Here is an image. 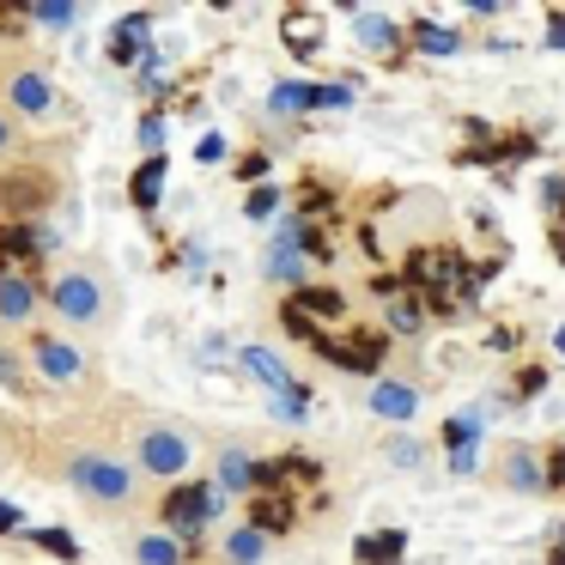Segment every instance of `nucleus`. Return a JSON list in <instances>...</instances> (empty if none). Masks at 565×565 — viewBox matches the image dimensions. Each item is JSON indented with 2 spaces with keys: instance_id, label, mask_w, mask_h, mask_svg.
<instances>
[{
  "instance_id": "f257e3e1",
  "label": "nucleus",
  "mask_w": 565,
  "mask_h": 565,
  "mask_svg": "<svg viewBox=\"0 0 565 565\" xmlns=\"http://www.w3.org/2000/svg\"><path fill=\"white\" fill-rule=\"evenodd\" d=\"M220 516H225V492L213 487V480L171 487V492H164V504H159V529H164V535H177L183 547H195V541L207 535Z\"/></svg>"
},
{
  "instance_id": "f03ea898",
  "label": "nucleus",
  "mask_w": 565,
  "mask_h": 565,
  "mask_svg": "<svg viewBox=\"0 0 565 565\" xmlns=\"http://www.w3.org/2000/svg\"><path fill=\"white\" fill-rule=\"evenodd\" d=\"M67 487L86 504H128L135 499V468H128L122 456L79 450V456H67Z\"/></svg>"
},
{
  "instance_id": "7ed1b4c3",
  "label": "nucleus",
  "mask_w": 565,
  "mask_h": 565,
  "mask_svg": "<svg viewBox=\"0 0 565 565\" xmlns=\"http://www.w3.org/2000/svg\"><path fill=\"white\" fill-rule=\"evenodd\" d=\"M43 298H50V310H55L62 322H74V329H98L104 310H110V305H104V280H98L92 268H67Z\"/></svg>"
},
{
  "instance_id": "20e7f679",
  "label": "nucleus",
  "mask_w": 565,
  "mask_h": 565,
  "mask_svg": "<svg viewBox=\"0 0 565 565\" xmlns=\"http://www.w3.org/2000/svg\"><path fill=\"white\" fill-rule=\"evenodd\" d=\"M310 353L329 359V365H341V371H365V377H377L390 341H383L377 329H347V334H329V329H322L317 341H310Z\"/></svg>"
},
{
  "instance_id": "39448f33",
  "label": "nucleus",
  "mask_w": 565,
  "mask_h": 565,
  "mask_svg": "<svg viewBox=\"0 0 565 565\" xmlns=\"http://www.w3.org/2000/svg\"><path fill=\"white\" fill-rule=\"evenodd\" d=\"M183 468H189V438L177 426H140L135 431V475L177 480Z\"/></svg>"
},
{
  "instance_id": "423d86ee",
  "label": "nucleus",
  "mask_w": 565,
  "mask_h": 565,
  "mask_svg": "<svg viewBox=\"0 0 565 565\" xmlns=\"http://www.w3.org/2000/svg\"><path fill=\"white\" fill-rule=\"evenodd\" d=\"M31 359H38V371L50 383H79L86 377V353H79L74 341H62V334H31Z\"/></svg>"
},
{
  "instance_id": "0eeeda50",
  "label": "nucleus",
  "mask_w": 565,
  "mask_h": 565,
  "mask_svg": "<svg viewBox=\"0 0 565 565\" xmlns=\"http://www.w3.org/2000/svg\"><path fill=\"white\" fill-rule=\"evenodd\" d=\"M38 310H43L38 280H31V274H19V268H0V329H25Z\"/></svg>"
},
{
  "instance_id": "6e6552de",
  "label": "nucleus",
  "mask_w": 565,
  "mask_h": 565,
  "mask_svg": "<svg viewBox=\"0 0 565 565\" xmlns=\"http://www.w3.org/2000/svg\"><path fill=\"white\" fill-rule=\"evenodd\" d=\"M237 371H244V377H256L262 383V395H286V390H298V377L292 371H286V359L274 353V347H237Z\"/></svg>"
},
{
  "instance_id": "1a4fd4ad",
  "label": "nucleus",
  "mask_w": 565,
  "mask_h": 565,
  "mask_svg": "<svg viewBox=\"0 0 565 565\" xmlns=\"http://www.w3.org/2000/svg\"><path fill=\"white\" fill-rule=\"evenodd\" d=\"M7 104H13L19 116H50L55 110V79L43 74V67H19V74L7 79Z\"/></svg>"
},
{
  "instance_id": "9d476101",
  "label": "nucleus",
  "mask_w": 565,
  "mask_h": 565,
  "mask_svg": "<svg viewBox=\"0 0 565 565\" xmlns=\"http://www.w3.org/2000/svg\"><path fill=\"white\" fill-rule=\"evenodd\" d=\"M147 38H152V13H122V19H116V31H110V43H104V55H110L116 67H135L140 55L152 50Z\"/></svg>"
},
{
  "instance_id": "9b49d317",
  "label": "nucleus",
  "mask_w": 565,
  "mask_h": 565,
  "mask_svg": "<svg viewBox=\"0 0 565 565\" xmlns=\"http://www.w3.org/2000/svg\"><path fill=\"white\" fill-rule=\"evenodd\" d=\"M365 407L377 419H414L419 414V390H414V383H395V377H377V383H371V395H365Z\"/></svg>"
},
{
  "instance_id": "f8f14e48",
  "label": "nucleus",
  "mask_w": 565,
  "mask_h": 565,
  "mask_svg": "<svg viewBox=\"0 0 565 565\" xmlns=\"http://www.w3.org/2000/svg\"><path fill=\"white\" fill-rule=\"evenodd\" d=\"M292 523H298L292 492H256V504H249V529H256L262 541H268V535H286Z\"/></svg>"
},
{
  "instance_id": "ddd939ff",
  "label": "nucleus",
  "mask_w": 565,
  "mask_h": 565,
  "mask_svg": "<svg viewBox=\"0 0 565 565\" xmlns=\"http://www.w3.org/2000/svg\"><path fill=\"white\" fill-rule=\"evenodd\" d=\"M353 38L365 43L371 55H395V50H402V25H395L390 13H377V7H359V13H353Z\"/></svg>"
},
{
  "instance_id": "4468645a",
  "label": "nucleus",
  "mask_w": 565,
  "mask_h": 565,
  "mask_svg": "<svg viewBox=\"0 0 565 565\" xmlns=\"http://www.w3.org/2000/svg\"><path fill=\"white\" fill-rule=\"evenodd\" d=\"M213 487L232 499V492H256V456L237 450V444H225L220 462H213Z\"/></svg>"
},
{
  "instance_id": "2eb2a0df",
  "label": "nucleus",
  "mask_w": 565,
  "mask_h": 565,
  "mask_svg": "<svg viewBox=\"0 0 565 565\" xmlns=\"http://www.w3.org/2000/svg\"><path fill=\"white\" fill-rule=\"evenodd\" d=\"M50 195H55V189H50V177H38V171L7 177V183H0V207H7V213H19V220H25V213H38Z\"/></svg>"
},
{
  "instance_id": "dca6fc26",
  "label": "nucleus",
  "mask_w": 565,
  "mask_h": 565,
  "mask_svg": "<svg viewBox=\"0 0 565 565\" xmlns=\"http://www.w3.org/2000/svg\"><path fill=\"white\" fill-rule=\"evenodd\" d=\"M286 305L298 310V317H310L322 329V322H334V317H347V298L334 292V286H298L292 298H286Z\"/></svg>"
},
{
  "instance_id": "f3484780",
  "label": "nucleus",
  "mask_w": 565,
  "mask_h": 565,
  "mask_svg": "<svg viewBox=\"0 0 565 565\" xmlns=\"http://www.w3.org/2000/svg\"><path fill=\"white\" fill-rule=\"evenodd\" d=\"M164 183H171V159H147L135 171V183H128V201H135L140 213H152V207H159V195H164Z\"/></svg>"
},
{
  "instance_id": "a211bd4d",
  "label": "nucleus",
  "mask_w": 565,
  "mask_h": 565,
  "mask_svg": "<svg viewBox=\"0 0 565 565\" xmlns=\"http://www.w3.org/2000/svg\"><path fill=\"white\" fill-rule=\"evenodd\" d=\"M407 553V529H383V535H359L353 559L359 565H402Z\"/></svg>"
},
{
  "instance_id": "6ab92c4d",
  "label": "nucleus",
  "mask_w": 565,
  "mask_h": 565,
  "mask_svg": "<svg viewBox=\"0 0 565 565\" xmlns=\"http://www.w3.org/2000/svg\"><path fill=\"white\" fill-rule=\"evenodd\" d=\"M280 38H286V50H292V55H305V62H310V55L322 50V19L317 13H286L280 19Z\"/></svg>"
},
{
  "instance_id": "aec40b11",
  "label": "nucleus",
  "mask_w": 565,
  "mask_h": 565,
  "mask_svg": "<svg viewBox=\"0 0 565 565\" xmlns=\"http://www.w3.org/2000/svg\"><path fill=\"white\" fill-rule=\"evenodd\" d=\"M262 274H268V280H280V286H305L310 280V262L298 256V249H286V244H268V256H262Z\"/></svg>"
},
{
  "instance_id": "412c9836",
  "label": "nucleus",
  "mask_w": 565,
  "mask_h": 565,
  "mask_svg": "<svg viewBox=\"0 0 565 565\" xmlns=\"http://www.w3.org/2000/svg\"><path fill=\"white\" fill-rule=\"evenodd\" d=\"M189 547L177 535H164V529H147V535L135 541V565H183Z\"/></svg>"
},
{
  "instance_id": "4be33fe9",
  "label": "nucleus",
  "mask_w": 565,
  "mask_h": 565,
  "mask_svg": "<svg viewBox=\"0 0 565 565\" xmlns=\"http://www.w3.org/2000/svg\"><path fill=\"white\" fill-rule=\"evenodd\" d=\"M402 43H414L419 55H456V50H462V38H456V31H444V25H431V19H414Z\"/></svg>"
},
{
  "instance_id": "5701e85b",
  "label": "nucleus",
  "mask_w": 565,
  "mask_h": 565,
  "mask_svg": "<svg viewBox=\"0 0 565 565\" xmlns=\"http://www.w3.org/2000/svg\"><path fill=\"white\" fill-rule=\"evenodd\" d=\"M164 74H171V50H164V43H152V50L135 62V92H140V98H159Z\"/></svg>"
},
{
  "instance_id": "b1692460",
  "label": "nucleus",
  "mask_w": 565,
  "mask_h": 565,
  "mask_svg": "<svg viewBox=\"0 0 565 565\" xmlns=\"http://www.w3.org/2000/svg\"><path fill=\"white\" fill-rule=\"evenodd\" d=\"M383 317H390L395 334H419V329H426V310H419V298L407 292V286L395 298H383Z\"/></svg>"
},
{
  "instance_id": "393cba45",
  "label": "nucleus",
  "mask_w": 565,
  "mask_h": 565,
  "mask_svg": "<svg viewBox=\"0 0 565 565\" xmlns=\"http://www.w3.org/2000/svg\"><path fill=\"white\" fill-rule=\"evenodd\" d=\"M310 86H317V79H280V86L268 92V110L274 116H305L310 110Z\"/></svg>"
},
{
  "instance_id": "a878e982",
  "label": "nucleus",
  "mask_w": 565,
  "mask_h": 565,
  "mask_svg": "<svg viewBox=\"0 0 565 565\" xmlns=\"http://www.w3.org/2000/svg\"><path fill=\"white\" fill-rule=\"evenodd\" d=\"M25 535H31V547H43L50 559H62V565H79V541L67 535V529L43 523V529H25Z\"/></svg>"
},
{
  "instance_id": "bb28decb",
  "label": "nucleus",
  "mask_w": 565,
  "mask_h": 565,
  "mask_svg": "<svg viewBox=\"0 0 565 565\" xmlns=\"http://www.w3.org/2000/svg\"><path fill=\"white\" fill-rule=\"evenodd\" d=\"M225 559H232V565H262V559H268V541L244 523V529H232V535H225Z\"/></svg>"
},
{
  "instance_id": "cd10ccee",
  "label": "nucleus",
  "mask_w": 565,
  "mask_h": 565,
  "mask_svg": "<svg viewBox=\"0 0 565 565\" xmlns=\"http://www.w3.org/2000/svg\"><path fill=\"white\" fill-rule=\"evenodd\" d=\"M280 183H256L244 195V220H256V225H268V220H280Z\"/></svg>"
},
{
  "instance_id": "c85d7f7f",
  "label": "nucleus",
  "mask_w": 565,
  "mask_h": 565,
  "mask_svg": "<svg viewBox=\"0 0 565 565\" xmlns=\"http://www.w3.org/2000/svg\"><path fill=\"white\" fill-rule=\"evenodd\" d=\"M504 480H511V492H541V462L529 450H511L504 456Z\"/></svg>"
},
{
  "instance_id": "c756f323",
  "label": "nucleus",
  "mask_w": 565,
  "mask_h": 565,
  "mask_svg": "<svg viewBox=\"0 0 565 565\" xmlns=\"http://www.w3.org/2000/svg\"><path fill=\"white\" fill-rule=\"evenodd\" d=\"M25 25H43V31H74L79 25V7H19Z\"/></svg>"
},
{
  "instance_id": "7c9ffc66",
  "label": "nucleus",
  "mask_w": 565,
  "mask_h": 565,
  "mask_svg": "<svg viewBox=\"0 0 565 565\" xmlns=\"http://www.w3.org/2000/svg\"><path fill=\"white\" fill-rule=\"evenodd\" d=\"M268 407L286 419V426H305V419H310V395H305V383H298V390H286V395H268Z\"/></svg>"
},
{
  "instance_id": "2f4dec72",
  "label": "nucleus",
  "mask_w": 565,
  "mask_h": 565,
  "mask_svg": "<svg viewBox=\"0 0 565 565\" xmlns=\"http://www.w3.org/2000/svg\"><path fill=\"white\" fill-rule=\"evenodd\" d=\"M164 140H171V122H164L159 110H147L140 116V152H147V159H164Z\"/></svg>"
},
{
  "instance_id": "473e14b6",
  "label": "nucleus",
  "mask_w": 565,
  "mask_h": 565,
  "mask_svg": "<svg viewBox=\"0 0 565 565\" xmlns=\"http://www.w3.org/2000/svg\"><path fill=\"white\" fill-rule=\"evenodd\" d=\"M195 159L201 164H225V159H232V140H225L220 128H207V135L195 140Z\"/></svg>"
},
{
  "instance_id": "72a5a7b5",
  "label": "nucleus",
  "mask_w": 565,
  "mask_h": 565,
  "mask_svg": "<svg viewBox=\"0 0 565 565\" xmlns=\"http://www.w3.org/2000/svg\"><path fill=\"white\" fill-rule=\"evenodd\" d=\"M353 86H310V110H347Z\"/></svg>"
},
{
  "instance_id": "f704fd0d",
  "label": "nucleus",
  "mask_w": 565,
  "mask_h": 565,
  "mask_svg": "<svg viewBox=\"0 0 565 565\" xmlns=\"http://www.w3.org/2000/svg\"><path fill=\"white\" fill-rule=\"evenodd\" d=\"M280 329H286V334H292V341H305V347H310V341H317V334H322V329H317V322H310V317H298V310H292V305H280Z\"/></svg>"
},
{
  "instance_id": "c9c22d12",
  "label": "nucleus",
  "mask_w": 565,
  "mask_h": 565,
  "mask_svg": "<svg viewBox=\"0 0 565 565\" xmlns=\"http://www.w3.org/2000/svg\"><path fill=\"white\" fill-rule=\"evenodd\" d=\"M541 390H547V365H523V371H516V402H535Z\"/></svg>"
},
{
  "instance_id": "e433bc0d",
  "label": "nucleus",
  "mask_w": 565,
  "mask_h": 565,
  "mask_svg": "<svg viewBox=\"0 0 565 565\" xmlns=\"http://www.w3.org/2000/svg\"><path fill=\"white\" fill-rule=\"evenodd\" d=\"M541 492H565V444L541 462Z\"/></svg>"
},
{
  "instance_id": "4c0bfd02",
  "label": "nucleus",
  "mask_w": 565,
  "mask_h": 565,
  "mask_svg": "<svg viewBox=\"0 0 565 565\" xmlns=\"http://www.w3.org/2000/svg\"><path fill=\"white\" fill-rule=\"evenodd\" d=\"M390 462H395V468H419V462H426V450H419L414 438H395V444H390Z\"/></svg>"
},
{
  "instance_id": "58836bf2",
  "label": "nucleus",
  "mask_w": 565,
  "mask_h": 565,
  "mask_svg": "<svg viewBox=\"0 0 565 565\" xmlns=\"http://www.w3.org/2000/svg\"><path fill=\"white\" fill-rule=\"evenodd\" d=\"M195 359H201V365H232V347H225L220 334H207V341L195 347Z\"/></svg>"
},
{
  "instance_id": "ea45409f",
  "label": "nucleus",
  "mask_w": 565,
  "mask_h": 565,
  "mask_svg": "<svg viewBox=\"0 0 565 565\" xmlns=\"http://www.w3.org/2000/svg\"><path fill=\"white\" fill-rule=\"evenodd\" d=\"M7 535H25V511H19L13 499H0V541Z\"/></svg>"
},
{
  "instance_id": "a19ab883",
  "label": "nucleus",
  "mask_w": 565,
  "mask_h": 565,
  "mask_svg": "<svg viewBox=\"0 0 565 565\" xmlns=\"http://www.w3.org/2000/svg\"><path fill=\"white\" fill-rule=\"evenodd\" d=\"M541 207L565 213V177H547V183H541Z\"/></svg>"
},
{
  "instance_id": "79ce46f5",
  "label": "nucleus",
  "mask_w": 565,
  "mask_h": 565,
  "mask_svg": "<svg viewBox=\"0 0 565 565\" xmlns=\"http://www.w3.org/2000/svg\"><path fill=\"white\" fill-rule=\"evenodd\" d=\"M547 50H565V7L547 13Z\"/></svg>"
},
{
  "instance_id": "37998d69",
  "label": "nucleus",
  "mask_w": 565,
  "mask_h": 565,
  "mask_svg": "<svg viewBox=\"0 0 565 565\" xmlns=\"http://www.w3.org/2000/svg\"><path fill=\"white\" fill-rule=\"evenodd\" d=\"M201 268H207V249L189 244V249H183V274H189V280H201Z\"/></svg>"
},
{
  "instance_id": "c03bdc74",
  "label": "nucleus",
  "mask_w": 565,
  "mask_h": 565,
  "mask_svg": "<svg viewBox=\"0 0 565 565\" xmlns=\"http://www.w3.org/2000/svg\"><path fill=\"white\" fill-rule=\"evenodd\" d=\"M244 177H249V183H268V152H249V159H244Z\"/></svg>"
},
{
  "instance_id": "a18cd8bd",
  "label": "nucleus",
  "mask_w": 565,
  "mask_h": 565,
  "mask_svg": "<svg viewBox=\"0 0 565 565\" xmlns=\"http://www.w3.org/2000/svg\"><path fill=\"white\" fill-rule=\"evenodd\" d=\"M450 468H456V475H475V468H480V450H450Z\"/></svg>"
},
{
  "instance_id": "49530a36",
  "label": "nucleus",
  "mask_w": 565,
  "mask_h": 565,
  "mask_svg": "<svg viewBox=\"0 0 565 565\" xmlns=\"http://www.w3.org/2000/svg\"><path fill=\"white\" fill-rule=\"evenodd\" d=\"M487 347H492V353H511V347H516V329H492Z\"/></svg>"
},
{
  "instance_id": "de8ad7c7",
  "label": "nucleus",
  "mask_w": 565,
  "mask_h": 565,
  "mask_svg": "<svg viewBox=\"0 0 565 565\" xmlns=\"http://www.w3.org/2000/svg\"><path fill=\"white\" fill-rule=\"evenodd\" d=\"M553 256L565 262V225H553Z\"/></svg>"
},
{
  "instance_id": "09e8293b",
  "label": "nucleus",
  "mask_w": 565,
  "mask_h": 565,
  "mask_svg": "<svg viewBox=\"0 0 565 565\" xmlns=\"http://www.w3.org/2000/svg\"><path fill=\"white\" fill-rule=\"evenodd\" d=\"M0 152H13V128H7V116H0Z\"/></svg>"
},
{
  "instance_id": "8fccbe9b",
  "label": "nucleus",
  "mask_w": 565,
  "mask_h": 565,
  "mask_svg": "<svg viewBox=\"0 0 565 565\" xmlns=\"http://www.w3.org/2000/svg\"><path fill=\"white\" fill-rule=\"evenodd\" d=\"M553 347H559V353H565V322H559V329H553Z\"/></svg>"
},
{
  "instance_id": "3c124183",
  "label": "nucleus",
  "mask_w": 565,
  "mask_h": 565,
  "mask_svg": "<svg viewBox=\"0 0 565 565\" xmlns=\"http://www.w3.org/2000/svg\"><path fill=\"white\" fill-rule=\"evenodd\" d=\"M547 565H565V547H553V553H547Z\"/></svg>"
},
{
  "instance_id": "603ef678",
  "label": "nucleus",
  "mask_w": 565,
  "mask_h": 565,
  "mask_svg": "<svg viewBox=\"0 0 565 565\" xmlns=\"http://www.w3.org/2000/svg\"><path fill=\"white\" fill-rule=\"evenodd\" d=\"M559 547H565V523H559Z\"/></svg>"
}]
</instances>
